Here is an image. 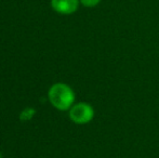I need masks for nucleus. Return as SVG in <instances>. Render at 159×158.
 Wrapping results in <instances>:
<instances>
[{"label":"nucleus","mask_w":159,"mask_h":158,"mask_svg":"<svg viewBox=\"0 0 159 158\" xmlns=\"http://www.w3.org/2000/svg\"><path fill=\"white\" fill-rule=\"evenodd\" d=\"M49 100L55 108L66 111L71 106L75 95L70 88L65 84H55L49 90Z\"/></svg>","instance_id":"f257e3e1"},{"label":"nucleus","mask_w":159,"mask_h":158,"mask_svg":"<svg viewBox=\"0 0 159 158\" xmlns=\"http://www.w3.org/2000/svg\"><path fill=\"white\" fill-rule=\"evenodd\" d=\"M93 116H94V111L87 103L76 104L69 112V117L76 124H87L92 120Z\"/></svg>","instance_id":"f03ea898"},{"label":"nucleus","mask_w":159,"mask_h":158,"mask_svg":"<svg viewBox=\"0 0 159 158\" xmlns=\"http://www.w3.org/2000/svg\"><path fill=\"white\" fill-rule=\"evenodd\" d=\"M79 0H51L53 10L60 14H71L76 12Z\"/></svg>","instance_id":"7ed1b4c3"},{"label":"nucleus","mask_w":159,"mask_h":158,"mask_svg":"<svg viewBox=\"0 0 159 158\" xmlns=\"http://www.w3.org/2000/svg\"><path fill=\"white\" fill-rule=\"evenodd\" d=\"M82 4L84 7H88V8H92V7L98 6V3L101 2V0H80Z\"/></svg>","instance_id":"20e7f679"},{"label":"nucleus","mask_w":159,"mask_h":158,"mask_svg":"<svg viewBox=\"0 0 159 158\" xmlns=\"http://www.w3.org/2000/svg\"><path fill=\"white\" fill-rule=\"evenodd\" d=\"M0 158H2V156H1V153H0Z\"/></svg>","instance_id":"39448f33"}]
</instances>
